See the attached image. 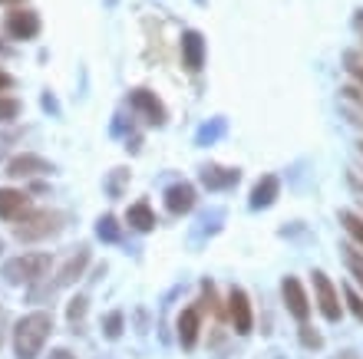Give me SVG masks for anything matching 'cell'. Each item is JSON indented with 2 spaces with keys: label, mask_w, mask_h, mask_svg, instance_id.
I'll use <instances>...</instances> for the list:
<instances>
[{
  "label": "cell",
  "mask_w": 363,
  "mask_h": 359,
  "mask_svg": "<svg viewBox=\"0 0 363 359\" xmlns=\"http://www.w3.org/2000/svg\"><path fill=\"white\" fill-rule=\"evenodd\" d=\"M50 330H53V317L50 313L43 310L27 313L13 326V353H17V359H37L43 343L50 340Z\"/></svg>",
  "instance_id": "obj_1"
},
{
  "label": "cell",
  "mask_w": 363,
  "mask_h": 359,
  "mask_svg": "<svg viewBox=\"0 0 363 359\" xmlns=\"http://www.w3.org/2000/svg\"><path fill=\"white\" fill-rule=\"evenodd\" d=\"M50 254H20V257H10L4 264V280L7 284H37L43 280L50 270Z\"/></svg>",
  "instance_id": "obj_2"
},
{
  "label": "cell",
  "mask_w": 363,
  "mask_h": 359,
  "mask_svg": "<svg viewBox=\"0 0 363 359\" xmlns=\"http://www.w3.org/2000/svg\"><path fill=\"white\" fill-rule=\"evenodd\" d=\"M63 227V215L57 211H27L20 217V224H13V234L17 241H40V237L57 234Z\"/></svg>",
  "instance_id": "obj_3"
},
{
  "label": "cell",
  "mask_w": 363,
  "mask_h": 359,
  "mask_svg": "<svg viewBox=\"0 0 363 359\" xmlns=\"http://www.w3.org/2000/svg\"><path fill=\"white\" fill-rule=\"evenodd\" d=\"M228 317H231V323H235V333H238V336H248L251 326H255V317H251L248 293L241 290V287H235V290L228 293Z\"/></svg>",
  "instance_id": "obj_4"
},
{
  "label": "cell",
  "mask_w": 363,
  "mask_h": 359,
  "mask_svg": "<svg viewBox=\"0 0 363 359\" xmlns=\"http://www.w3.org/2000/svg\"><path fill=\"white\" fill-rule=\"evenodd\" d=\"M281 297H284L287 313H291L294 320L304 323L307 317H311V300H307V293H304V287H301L297 277H284V284H281Z\"/></svg>",
  "instance_id": "obj_5"
},
{
  "label": "cell",
  "mask_w": 363,
  "mask_h": 359,
  "mask_svg": "<svg viewBox=\"0 0 363 359\" xmlns=\"http://www.w3.org/2000/svg\"><path fill=\"white\" fill-rule=\"evenodd\" d=\"M314 293H317V307H320V313H324L327 320L330 323L340 320V300H337V290L327 280L324 270H314Z\"/></svg>",
  "instance_id": "obj_6"
},
{
  "label": "cell",
  "mask_w": 363,
  "mask_h": 359,
  "mask_svg": "<svg viewBox=\"0 0 363 359\" xmlns=\"http://www.w3.org/2000/svg\"><path fill=\"white\" fill-rule=\"evenodd\" d=\"M129 103H133V109L143 115L145 122H152V125H162L165 122V106L159 103V99H155V93H149V89H133Z\"/></svg>",
  "instance_id": "obj_7"
},
{
  "label": "cell",
  "mask_w": 363,
  "mask_h": 359,
  "mask_svg": "<svg viewBox=\"0 0 363 359\" xmlns=\"http://www.w3.org/2000/svg\"><path fill=\"white\" fill-rule=\"evenodd\" d=\"M7 33L13 40H33L40 33V17L33 10H13L7 13Z\"/></svg>",
  "instance_id": "obj_8"
},
{
  "label": "cell",
  "mask_w": 363,
  "mask_h": 359,
  "mask_svg": "<svg viewBox=\"0 0 363 359\" xmlns=\"http://www.w3.org/2000/svg\"><path fill=\"white\" fill-rule=\"evenodd\" d=\"M53 165L40 155H17V159L7 165V175L10 178H33V175H50Z\"/></svg>",
  "instance_id": "obj_9"
},
{
  "label": "cell",
  "mask_w": 363,
  "mask_h": 359,
  "mask_svg": "<svg viewBox=\"0 0 363 359\" xmlns=\"http://www.w3.org/2000/svg\"><path fill=\"white\" fill-rule=\"evenodd\" d=\"M30 211V198L17 188H0V217L4 221H20Z\"/></svg>",
  "instance_id": "obj_10"
},
{
  "label": "cell",
  "mask_w": 363,
  "mask_h": 359,
  "mask_svg": "<svg viewBox=\"0 0 363 359\" xmlns=\"http://www.w3.org/2000/svg\"><path fill=\"white\" fill-rule=\"evenodd\" d=\"M241 171L238 169H221V165H205L201 169V185L208 191H225L231 185H238Z\"/></svg>",
  "instance_id": "obj_11"
},
{
  "label": "cell",
  "mask_w": 363,
  "mask_h": 359,
  "mask_svg": "<svg viewBox=\"0 0 363 359\" xmlns=\"http://www.w3.org/2000/svg\"><path fill=\"white\" fill-rule=\"evenodd\" d=\"M182 59H185V67H189L191 73H199V69L205 67V40H201V33L189 30V33L182 37Z\"/></svg>",
  "instance_id": "obj_12"
},
{
  "label": "cell",
  "mask_w": 363,
  "mask_h": 359,
  "mask_svg": "<svg viewBox=\"0 0 363 359\" xmlns=\"http://www.w3.org/2000/svg\"><path fill=\"white\" fill-rule=\"evenodd\" d=\"M165 208L172 211V215H189L195 208V188H191L189 181L172 185V188L165 191Z\"/></svg>",
  "instance_id": "obj_13"
},
{
  "label": "cell",
  "mask_w": 363,
  "mask_h": 359,
  "mask_svg": "<svg viewBox=\"0 0 363 359\" xmlns=\"http://www.w3.org/2000/svg\"><path fill=\"white\" fill-rule=\"evenodd\" d=\"M199 330H201L199 307L182 310V317H179V343L185 346V350H191V346H195V340H199Z\"/></svg>",
  "instance_id": "obj_14"
},
{
  "label": "cell",
  "mask_w": 363,
  "mask_h": 359,
  "mask_svg": "<svg viewBox=\"0 0 363 359\" xmlns=\"http://www.w3.org/2000/svg\"><path fill=\"white\" fill-rule=\"evenodd\" d=\"M277 191H281V181L274 178V175H264V178L255 185V191H251V208L261 211V208H271L277 198Z\"/></svg>",
  "instance_id": "obj_15"
},
{
  "label": "cell",
  "mask_w": 363,
  "mask_h": 359,
  "mask_svg": "<svg viewBox=\"0 0 363 359\" xmlns=\"http://www.w3.org/2000/svg\"><path fill=\"white\" fill-rule=\"evenodd\" d=\"M86 264H89V247H77V254H69V261L60 270V284H73Z\"/></svg>",
  "instance_id": "obj_16"
},
{
  "label": "cell",
  "mask_w": 363,
  "mask_h": 359,
  "mask_svg": "<svg viewBox=\"0 0 363 359\" xmlns=\"http://www.w3.org/2000/svg\"><path fill=\"white\" fill-rule=\"evenodd\" d=\"M125 221H129L135 231H152L155 227V215H152V208H149L145 201H139V205H133V208L125 211Z\"/></svg>",
  "instance_id": "obj_17"
},
{
  "label": "cell",
  "mask_w": 363,
  "mask_h": 359,
  "mask_svg": "<svg viewBox=\"0 0 363 359\" xmlns=\"http://www.w3.org/2000/svg\"><path fill=\"white\" fill-rule=\"evenodd\" d=\"M340 224L347 227V234L354 237L357 244H363V217H357L354 211H340Z\"/></svg>",
  "instance_id": "obj_18"
},
{
  "label": "cell",
  "mask_w": 363,
  "mask_h": 359,
  "mask_svg": "<svg viewBox=\"0 0 363 359\" xmlns=\"http://www.w3.org/2000/svg\"><path fill=\"white\" fill-rule=\"evenodd\" d=\"M20 99H13V96H0V122H13L20 115Z\"/></svg>",
  "instance_id": "obj_19"
},
{
  "label": "cell",
  "mask_w": 363,
  "mask_h": 359,
  "mask_svg": "<svg viewBox=\"0 0 363 359\" xmlns=\"http://www.w3.org/2000/svg\"><path fill=\"white\" fill-rule=\"evenodd\" d=\"M96 234L103 237V241H119V224H116V217H103L99 227H96Z\"/></svg>",
  "instance_id": "obj_20"
},
{
  "label": "cell",
  "mask_w": 363,
  "mask_h": 359,
  "mask_svg": "<svg viewBox=\"0 0 363 359\" xmlns=\"http://www.w3.org/2000/svg\"><path fill=\"white\" fill-rule=\"evenodd\" d=\"M344 261H347V267H350V274L363 284V254H357V251H344Z\"/></svg>",
  "instance_id": "obj_21"
},
{
  "label": "cell",
  "mask_w": 363,
  "mask_h": 359,
  "mask_svg": "<svg viewBox=\"0 0 363 359\" xmlns=\"http://www.w3.org/2000/svg\"><path fill=\"white\" fill-rule=\"evenodd\" d=\"M301 343H304L307 350H320V346H324V340H320V333L311 330V326H301Z\"/></svg>",
  "instance_id": "obj_22"
},
{
  "label": "cell",
  "mask_w": 363,
  "mask_h": 359,
  "mask_svg": "<svg viewBox=\"0 0 363 359\" xmlns=\"http://www.w3.org/2000/svg\"><path fill=\"white\" fill-rule=\"evenodd\" d=\"M119 333H123V313H113V317H109V320H106V336H119Z\"/></svg>",
  "instance_id": "obj_23"
},
{
  "label": "cell",
  "mask_w": 363,
  "mask_h": 359,
  "mask_svg": "<svg viewBox=\"0 0 363 359\" xmlns=\"http://www.w3.org/2000/svg\"><path fill=\"white\" fill-rule=\"evenodd\" d=\"M221 132H225V122H215V125H211V129H208V125H205V129H201V132H199V142H211V139H218Z\"/></svg>",
  "instance_id": "obj_24"
},
{
  "label": "cell",
  "mask_w": 363,
  "mask_h": 359,
  "mask_svg": "<svg viewBox=\"0 0 363 359\" xmlns=\"http://www.w3.org/2000/svg\"><path fill=\"white\" fill-rule=\"evenodd\" d=\"M347 303H350V310H354V317H357V320L363 323V300H360V297H357L354 290H350V287H347Z\"/></svg>",
  "instance_id": "obj_25"
},
{
  "label": "cell",
  "mask_w": 363,
  "mask_h": 359,
  "mask_svg": "<svg viewBox=\"0 0 363 359\" xmlns=\"http://www.w3.org/2000/svg\"><path fill=\"white\" fill-rule=\"evenodd\" d=\"M83 313H86V300H83V297H77V300L69 303V320H73V323L83 320Z\"/></svg>",
  "instance_id": "obj_26"
},
{
  "label": "cell",
  "mask_w": 363,
  "mask_h": 359,
  "mask_svg": "<svg viewBox=\"0 0 363 359\" xmlns=\"http://www.w3.org/2000/svg\"><path fill=\"white\" fill-rule=\"evenodd\" d=\"M50 359H77V356H73L69 350H53L50 353Z\"/></svg>",
  "instance_id": "obj_27"
},
{
  "label": "cell",
  "mask_w": 363,
  "mask_h": 359,
  "mask_svg": "<svg viewBox=\"0 0 363 359\" xmlns=\"http://www.w3.org/2000/svg\"><path fill=\"white\" fill-rule=\"evenodd\" d=\"M10 86H13V79H10V76L0 69V89H10Z\"/></svg>",
  "instance_id": "obj_28"
},
{
  "label": "cell",
  "mask_w": 363,
  "mask_h": 359,
  "mask_svg": "<svg viewBox=\"0 0 363 359\" xmlns=\"http://www.w3.org/2000/svg\"><path fill=\"white\" fill-rule=\"evenodd\" d=\"M337 359H360V356H357L354 350H344V353H340V356H337Z\"/></svg>",
  "instance_id": "obj_29"
},
{
  "label": "cell",
  "mask_w": 363,
  "mask_h": 359,
  "mask_svg": "<svg viewBox=\"0 0 363 359\" xmlns=\"http://www.w3.org/2000/svg\"><path fill=\"white\" fill-rule=\"evenodd\" d=\"M350 69H354V73H357V79H360V83H363V67H350Z\"/></svg>",
  "instance_id": "obj_30"
},
{
  "label": "cell",
  "mask_w": 363,
  "mask_h": 359,
  "mask_svg": "<svg viewBox=\"0 0 363 359\" xmlns=\"http://www.w3.org/2000/svg\"><path fill=\"white\" fill-rule=\"evenodd\" d=\"M0 4H23V0H0Z\"/></svg>",
  "instance_id": "obj_31"
},
{
  "label": "cell",
  "mask_w": 363,
  "mask_h": 359,
  "mask_svg": "<svg viewBox=\"0 0 363 359\" xmlns=\"http://www.w3.org/2000/svg\"><path fill=\"white\" fill-rule=\"evenodd\" d=\"M4 53H7V47H4V43H0V57H4Z\"/></svg>",
  "instance_id": "obj_32"
},
{
  "label": "cell",
  "mask_w": 363,
  "mask_h": 359,
  "mask_svg": "<svg viewBox=\"0 0 363 359\" xmlns=\"http://www.w3.org/2000/svg\"><path fill=\"white\" fill-rule=\"evenodd\" d=\"M0 254H4V241H0Z\"/></svg>",
  "instance_id": "obj_33"
},
{
  "label": "cell",
  "mask_w": 363,
  "mask_h": 359,
  "mask_svg": "<svg viewBox=\"0 0 363 359\" xmlns=\"http://www.w3.org/2000/svg\"><path fill=\"white\" fill-rule=\"evenodd\" d=\"M360 152H363V145H360Z\"/></svg>",
  "instance_id": "obj_34"
}]
</instances>
